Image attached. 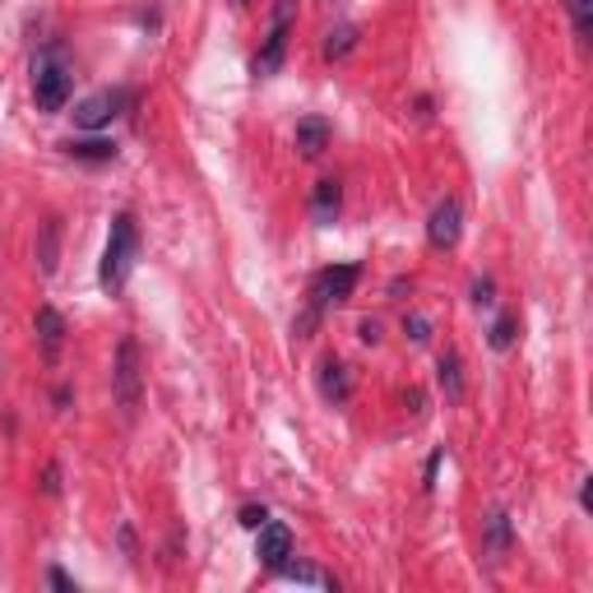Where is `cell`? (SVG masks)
Listing matches in <instances>:
<instances>
[{"label":"cell","instance_id":"1","mask_svg":"<svg viewBox=\"0 0 593 593\" xmlns=\"http://www.w3.org/2000/svg\"><path fill=\"white\" fill-rule=\"evenodd\" d=\"M357 278H362V269L357 265H329V269H320L316 278H311V296H306V311H302V320H296L292 329L296 335H311L316 329V320L325 316V311H335V306H343L348 296H353V288H357Z\"/></svg>","mask_w":593,"mask_h":593},{"label":"cell","instance_id":"2","mask_svg":"<svg viewBox=\"0 0 593 593\" xmlns=\"http://www.w3.org/2000/svg\"><path fill=\"white\" fill-rule=\"evenodd\" d=\"M135 255H139V228L130 214H116L112 218V232H108V251H102V265H98V283L102 292H121L126 278L135 269Z\"/></svg>","mask_w":593,"mask_h":593},{"label":"cell","instance_id":"3","mask_svg":"<svg viewBox=\"0 0 593 593\" xmlns=\"http://www.w3.org/2000/svg\"><path fill=\"white\" fill-rule=\"evenodd\" d=\"M112 399L116 408L135 417L139 404H144V353H139L135 339H121L116 343V357H112Z\"/></svg>","mask_w":593,"mask_h":593},{"label":"cell","instance_id":"4","mask_svg":"<svg viewBox=\"0 0 593 593\" xmlns=\"http://www.w3.org/2000/svg\"><path fill=\"white\" fill-rule=\"evenodd\" d=\"M70 93H75V75H70V65L56 56V51H42L38 61H33V98H38L42 112H65Z\"/></svg>","mask_w":593,"mask_h":593},{"label":"cell","instance_id":"5","mask_svg":"<svg viewBox=\"0 0 593 593\" xmlns=\"http://www.w3.org/2000/svg\"><path fill=\"white\" fill-rule=\"evenodd\" d=\"M292 20H296V0H278V5H274V20H269V38H265V47H260V56H255V75H260V79H269L274 70L283 65Z\"/></svg>","mask_w":593,"mask_h":593},{"label":"cell","instance_id":"6","mask_svg":"<svg viewBox=\"0 0 593 593\" xmlns=\"http://www.w3.org/2000/svg\"><path fill=\"white\" fill-rule=\"evenodd\" d=\"M126 102H130L126 89H102V93L84 98L79 108H75V126H79V130H102V126H112Z\"/></svg>","mask_w":593,"mask_h":593},{"label":"cell","instance_id":"7","mask_svg":"<svg viewBox=\"0 0 593 593\" xmlns=\"http://www.w3.org/2000/svg\"><path fill=\"white\" fill-rule=\"evenodd\" d=\"M459 237H464V204L459 200H441L431 209V218H427V241L436 251H455Z\"/></svg>","mask_w":593,"mask_h":593},{"label":"cell","instance_id":"8","mask_svg":"<svg viewBox=\"0 0 593 593\" xmlns=\"http://www.w3.org/2000/svg\"><path fill=\"white\" fill-rule=\"evenodd\" d=\"M255 556H260V566H288L292 562V533L288 525H274V519H265V525L255 529Z\"/></svg>","mask_w":593,"mask_h":593},{"label":"cell","instance_id":"9","mask_svg":"<svg viewBox=\"0 0 593 593\" xmlns=\"http://www.w3.org/2000/svg\"><path fill=\"white\" fill-rule=\"evenodd\" d=\"M33 329H38V348H42V357L47 362H56L61 357V348H65V316L56 306H38V316H33Z\"/></svg>","mask_w":593,"mask_h":593},{"label":"cell","instance_id":"10","mask_svg":"<svg viewBox=\"0 0 593 593\" xmlns=\"http://www.w3.org/2000/svg\"><path fill=\"white\" fill-rule=\"evenodd\" d=\"M61 237H65V223L51 214V218H42V228H38V247H33V255H38V269L51 278L61 269Z\"/></svg>","mask_w":593,"mask_h":593},{"label":"cell","instance_id":"11","mask_svg":"<svg viewBox=\"0 0 593 593\" xmlns=\"http://www.w3.org/2000/svg\"><path fill=\"white\" fill-rule=\"evenodd\" d=\"M482 547H487V556H492V562H501V556L515 547V529H510V515H505L501 505H496V510L482 519Z\"/></svg>","mask_w":593,"mask_h":593},{"label":"cell","instance_id":"12","mask_svg":"<svg viewBox=\"0 0 593 593\" xmlns=\"http://www.w3.org/2000/svg\"><path fill=\"white\" fill-rule=\"evenodd\" d=\"M436 380H441V390H445L450 404H459V399H464V362H459L455 348H445V353L436 357Z\"/></svg>","mask_w":593,"mask_h":593},{"label":"cell","instance_id":"13","mask_svg":"<svg viewBox=\"0 0 593 593\" xmlns=\"http://www.w3.org/2000/svg\"><path fill=\"white\" fill-rule=\"evenodd\" d=\"M320 394L329 404H348V399H353V371H348L343 362H325L320 366Z\"/></svg>","mask_w":593,"mask_h":593},{"label":"cell","instance_id":"14","mask_svg":"<svg viewBox=\"0 0 593 593\" xmlns=\"http://www.w3.org/2000/svg\"><path fill=\"white\" fill-rule=\"evenodd\" d=\"M296 149H302V159H320L329 149V121H320V116L296 121Z\"/></svg>","mask_w":593,"mask_h":593},{"label":"cell","instance_id":"15","mask_svg":"<svg viewBox=\"0 0 593 593\" xmlns=\"http://www.w3.org/2000/svg\"><path fill=\"white\" fill-rule=\"evenodd\" d=\"M61 149H65V159H75V163H112L116 159L112 139H70Z\"/></svg>","mask_w":593,"mask_h":593},{"label":"cell","instance_id":"16","mask_svg":"<svg viewBox=\"0 0 593 593\" xmlns=\"http://www.w3.org/2000/svg\"><path fill=\"white\" fill-rule=\"evenodd\" d=\"M339 204H343V186L339 181H320L316 195H311V214H316V223H335Z\"/></svg>","mask_w":593,"mask_h":593},{"label":"cell","instance_id":"17","mask_svg":"<svg viewBox=\"0 0 593 593\" xmlns=\"http://www.w3.org/2000/svg\"><path fill=\"white\" fill-rule=\"evenodd\" d=\"M353 47H357V28H353V24H339V28L325 38V56H329V61H343Z\"/></svg>","mask_w":593,"mask_h":593},{"label":"cell","instance_id":"18","mask_svg":"<svg viewBox=\"0 0 593 593\" xmlns=\"http://www.w3.org/2000/svg\"><path fill=\"white\" fill-rule=\"evenodd\" d=\"M566 14H570V24H575V38L589 42V33H593V0H562Z\"/></svg>","mask_w":593,"mask_h":593},{"label":"cell","instance_id":"19","mask_svg":"<svg viewBox=\"0 0 593 593\" xmlns=\"http://www.w3.org/2000/svg\"><path fill=\"white\" fill-rule=\"evenodd\" d=\"M274 575H278V580H292V584H325V589L335 584V580H325L320 570H311V566H302V562H288V566H278Z\"/></svg>","mask_w":593,"mask_h":593},{"label":"cell","instance_id":"20","mask_svg":"<svg viewBox=\"0 0 593 593\" xmlns=\"http://www.w3.org/2000/svg\"><path fill=\"white\" fill-rule=\"evenodd\" d=\"M515 329H519L515 316H496V325H492V335H487V343H492L496 353H505V348H515Z\"/></svg>","mask_w":593,"mask_h":593},{"label":"cell","instance_id":"21","mask_svg":"<svg viewBox=\"0 0 593 593\" xmlns=\"http://www.w3.org/2000/svg\"><path fill=\"white\" fill-rule=\"evenodd\" d=\"M474 306L478 311H492L496 306V283H492V278H478V283H474Z\"/></svg>","mask_w":593,"mask_h":593},{"label":"cell","instance_id":"22","mask_svg":"<svg viewBox=\"0 0 593 593\" xmlns=\"http://www.w3.org/2000/svg\"><path fill=\"white\" fill-rule=\"evenodd\" d=\"M265 519H269V510H265V505H241V515H237V525L241 529H260V525H265Z\"/></svg>","mask_w":593,"mask_h":593},{"label":"cell","instance_id":"23","mask_svg":"<svg viewBox=\"0 0 593 593\" xmlns=\"http://www.w3.org/2000/svg\"><path fill=\"white\" fill-rule=\"evenodd\" d=\"M404 335H408L413 343H427V339H431V320H427V316H408V320H404Z\"/></svg>","mask_w":593,"mask_h":593},{"label":"cell","instance_id":"24","mask_svg":"<svg viewBox=\"0 0 593 593\" xmlns=\"http://www.w3.org/2000/svg\"><path fill=\"white\" fill-rule=\"evenodd\" d=\"M42 492L47 496H61V464H47L42 468Z\"/></svg>","mask_w":593,"mask_h":593},{"label":"cell","instance_id":"25","mask_svg":"<svg viewBox=\"0 0 593 593\" xmlns=\"http://www.w3.org/2000/svg\"><path fill=\"white\" fill-rule=\"evenodd\" d=\"M47 584H51V589H65V593H75V580H70L65 570H47Z\"/></svg>","mask_w":593,"mask_h":593},{"label":"cell","instance_id":"26","mask_svg":"<svg viewBox=\"0 0 593 593\" xmlns=\"http://www.w3.org/2000/svg\"><path fill=\"white\" fill-rule=\"evenodd\" d=\"M357 335H362V343H380V320H362Z\"/></svg>","mask_w":593,"mask_h":593},{"label":"cell","instance_id":"27","mask_svg":"<svg viewBox=\"0 0 593 593\" xmlns=\"http://www.w3.org/2000/svg\"><path fill=\"white\" fill-rule=\"evenodd\" d=\"M580 505H584V510L593 505V478H584V482H580Z\"/></svg>","mask_w":593,"mask_h":593},{"label":"cell","instance_id":"28","mask_svg":"<svg viewBox=\"0 0 593 593\" xmlns=\"http://www.w3.org/2000/svg\"><path fill=\"white\" fill-rule=\"evenodd\" d=\"M232 5H251V0H232Z\"/></svg>","mask_w":593,"mask_h":593}]
</instances>
